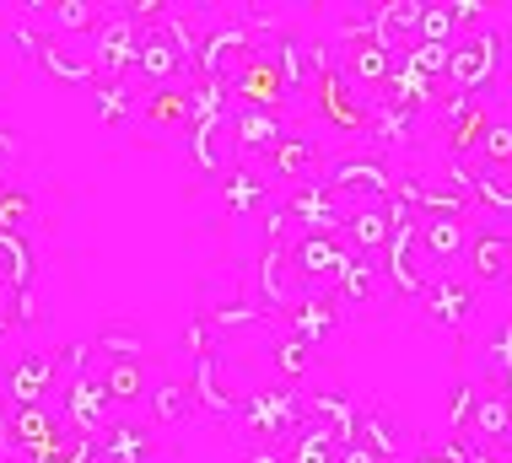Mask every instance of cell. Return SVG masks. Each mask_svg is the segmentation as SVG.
I'll return each mask as SVG.
<instances>
[{
    "label": "cell",
    "mask_w": 512,
    "mask_h": 463,
    "mask_svg": "<svg viewBox=\"0 0 512 463\" xmlns=\"http://www.w3.org/2000/svg\"><path fill=\"white\" fill-rule=\"evenodd\" d=\"M248 54H254V17H221L195 44V76L232 87L238 70L248 65Z\"/></svg>",
    "instance_id": "3957f363"
},
{
    "label": "cell",
    "mask_w": 512,
    "mask_h": 463,
    "mask_svg": "<svg viewBox=\"0 0 512 463\" xmlns=\"http://www.w3.org/2000/svg\"><path fill=\"white\" fill-rule=\"evenodd\" d=\"M60 388V367H54L49 350H22L6 372H0V394H6L11 410H27V404H49V394Z\"/></svg>",
    "instance_id": "ba28073f"
},
{
    "label": "cell",
    "mask_w": 512,
    "mask_h": 463,
    "mask_svg": "<svg viewBox=\"0 0 512 463\" xmlns=\"http://www.w3.org/2000/svg\"><path fill=\"white\" fill-rule=\"evenodd\" d=\"M87 49H92V65H98V81H130L135 49H141V22L130 11H108Z\"/></svg>",
    "instance_id": "8992f818"
},
{
    "label": "cell",
    "mask_w": 512,
    "mask_h": 463,
    "mask_svg": "<svg viewBox=\"0 0 512 463\" xmlns=\"http://www.w3.org/2000/svg\"><path fill=\"white\" fill-rule=\"evenodd\" d=\"M415 243H421V259H426V270H442V264L464 259V248H469V221H464V216L415 221Z\"/></svg>",
    "instance_id": "d6986e66"
},
{
    "label": "cell",
    "mask_w": 512,
    "mask_h": 463,
    "mask_svg": "<svg viewBox=\"0 0 512 463\" xmlns=\"http://www.w3.org/2000/svg\"><path fill=\"white\" fill-rule=\"evenodd\" d=\"M464 264H469L475 286H502V280H512V232L475 227L469 232V248H464Z\"/></svg>",
    "instance_id": "9a60e30c"
},
{
    "label": "cell",
    "mask_w": 512,
    "mask_h": 463,
    "mask_svg": "<svg viewBox=\"0 0 512 463\" xmlns=\"http://www.w3.org/2000/svg\"><path fill=\"white\" fill-rule=\"evenodd\" d=\"M469 463H512V442H507V447H475V453H469Z\"/></svg>",
    "instance_id": "816d5d0a"
},
{
    "label": "cell",
    "mask_w": 512,
    "mask_h": 463,
    "mask_svg": "<svg viewBox=\"0 0 512 463\" xmlns=\"http://www.w3.org/2000/svg\"><path fill=\"white\" fill-rule=\"evenodd\" d=\"M356 442H367L383 463H399V458H405V437H399V420H394V415H383V410H362V420H356Z\"/></svg>",
    "instance_id": "d590c367"
},
{
    "label": "cell",
    "mask_w": 512,
    "mask_h": 463,
    "mask_svg": "<svg viewBox=\"0 0 512 463\" xmlns=\"http://www.w3.org/2000/svg\"><path fill=\"white\" fill-rule=\"evenodd\" d=\"M512 367V324H502V329H491V340H486V377L496 383Z\"/></svg>",
    "instance_id": "bcb514c9"
},
{
    "label": "cell",
    "mask_w": 512,
    "mask_h": 463,
    "mask_svg": "<svg viewBox=\"0 0 512 463\" xmlns=\"http://www.w3.org/2000/svg\"><path fill=\"white\" fill-rule=\"evenodd\" d=\"M469 453H475V442H469V437H448L437 453H432V447H421L410 463H469Z\"/></svg>",
    "instance_id": "c3c4849f"
},
{
    "label": "cell",
    "mask_w": 512,
    "mask_h": 463,
    "mask_svg": "<svg viewBox=\"0 0 512 463\" xmlns=\"http://www.w3.org/2000/svg\"><path fill=\"white\" fill-rule=\"evenodd\" d=\"M189 157L200 173L227 178L238 167V146H232V114H200L189 124Z\"/></svg>",
    "instance_id": "8fae6325"
},
{
    "label": "cell",
    "mask_w": 512,
    "mask_h": 463,
    "mask_svg": "<svg viewBox=\"0 0 512 463\" xmlns=\"http://www.w3.org/2000/svg\"><path fill=\"white\" fill-rule=\"evenodd\" d=\"M11 329H17V318H11V307H6V313H0V340H6Z\"/></svg>",
    "instance_id": "11a10c76"
},
{
    "label": "cell",
    "mask_w": 512,
    "mask_h": 463,
    "mask_svg": "<svg viewBox=\"0 0 512 463\" xmlns=\"http://www.w3.org/2000/svg\"><path fill=\"white\" fill-rule=\"evenodd\" d=\"M0 189H11V162L0 157Z\"/></svg>",
    "instance_id": "9f6ffc18"
},
{
    "label": "cell",
    "mask_w": 512,
    "mask_h": 463,
    "mask_svg": "<svg viewBox=\"0 0 512 463\" xmlns=\"http://www.w3.org/2000/svg\"><path fill=\"white\" fill-rule=\"evenodd\" d=\"M60 437H65L60 404H27V410H11V453L17 458L33 463L38 453H49Z\"/></svg>",
    "instance_id": "5bb4252c"
},
{
    "label": "cell",
    "mask_w": 512,
    "mask_h": 463,
    "mask_svg": "<svg viewBox=\"0 0 512 463\" xmlns=\"http://www.w3.org/2000/svg\"><path fill=\"white\" fill-rule=\"evenodd\" d=\"M60 415H65L71 431H81V437H103V431L119 420L103 377H71V383H60Z\"/></svg>",
    "instance_id": "52a82bcc"
},
{
    "label": "cell",
    "mask_w": 512,
    "mask_h": 463,
    "mask_svg": "<svg viewBox=\"0 0 512 463\" xmlns=\"http://www.w3.org/2000/svg\"><path fill=\"white\" fill-rule=\"evenodd\" d=\"M189 394H195V410L205 415H221V420H238L248 388H232L227 383V361H221V350L195 361V377H189Z\"/></svg>",
    "instance_id": "30bf717a"
},
{
    "label": "cell",
    "mask_w": 512,
    "mask_h": 463,
    "mask_svg": "<svg viewBox=\"0 0 512 463\" xmlns=\"http://www.w3.org/2000/svg\"><path fill=\"white\" fill-rule=\"evenodd\" d=\"M232 103L238 108H275L281 114V103H286V76H281V65H275V54H248V65L238 70V81H232Z\"/></svg>",
    "instance_id": "7c38bea8"
},
{
    "label": "cell",
    "mask_w": 512,
    "mask_h": 463,
    "mask_svg": "<svg viewBox=\"0 0 512 463\" xmlns=\"http://www.w3.org/2000/svg\"><path fill=\"white\" fill-rule=\"evenodd\" d=\"M54 367H60V383H71V377H103L108 361L98 356L92 340H71V345L54 350Z\"/></svg>",
    "instance_id": "74e56055"
},
{
    "label": "cell",
    "mask_w": 512,
    "mask_h": 463,
    "mask_svg": "<svg viewBox=\"0 0 512 463\" xmlns=\"http://www.w3.org/2000/svg\"><path fill=\"white\" fill-rule=\"evenodd\" d=\"M265 194H270L265 167L238 162L227 178H221V205H227V216H248V210H259V205H265Z\"/></svg>",
    "instance_id": "83f0119b"
},
{
    "label": "cell",
    "mask_w": 512,
    "mask_h": 463,
    "mask_svg": "<svg viewBox=\"0 0 512 463\" xmlns=\"http://www.w3.org/2000/svg\"><path fill=\"white\" fill-rule=\"evenodd\" d=\"M92 345H98L103 361H146V329L141 324H124V318H108V324L92 334Z\"/></svg>",
    "instance_id": "1f68e13d"
},
{
    "label": "cell",
    "mask_w": 512,
    "mask_h": 463,
    "mask_svg": "<svg viewBox=\"0 0 512 463\" xmlns=\"http://www.w3.org/2000/svg\"><path fill=\"white\" fill-rule=\"evenodd\" d=\"M92 458H98V437H81V431L65 426V437L49 453H38L33 463H92Z\"/></svg>",
    "instance_id": "7bdbcfd3"
},
{
    "label": "cell",
    "mask_w": 512,
    "mask_h": 463,
    "mask_svg": "<svg viewBox=\"0 0 512 463\" xmlns=\"http://www.w3.org/2000/svg\"><path fill=\"white\" fill-rule=\"evenodd\" d=\"M92 108H98L103 124H124V119L141 114L135 97H130V81H98V87H92Z\"/></svg>",
    "instance_id": "f35d334b"
},
{
    "label": "cell",
    "mask_w": 512,
    "mask_h": 463,
    "mask_svg": "<svg viewBox=\"0 0 512 463\" xmlns=\"http://www.w3.org/2000/svg\"><path fill=\"white\" fill-rule=\"evenodd\" d=\"M491 119L496 114L480 103V97H464V103L442 119V146H448V157H480V140H486Z\"/></svg>",
    "instance_id": "44dd1931"
},
{
    "label": "cell",
    "mask_w": 512,
    "mask_h": 463,
    "mask_svg": "<svg viewBox=\"0 0 512 463\" xmlns=\"http://www.w3.org/2000/svg\"><path fill=\"white\" fill-rule=\"evenodd\" d=\"M302 420V399L292 383H275V388H248L243 410H238V431L248 437V447L270 442V447H286V437L297 431Z\"/></svg>",
    "instance_id": "7a4b0ae2"
},
{
    "label": "cell",
    "mask_w": 512,
    "mask_h": 463,
    "mask_svg": "<svg viewBox=\"0 0 512 463\" xmlns=\"http://www.w3.org/2000/svg\"><path fill=\"white\" fill-rule=\"evenodd\" d=\"M0 453H11V404L0 399Z\"/></svg>",
    "instance_id": "f5cc1de1"
},
{
    "label": "cell",
    "mask_w": 512,
    "mask_h": 463,
    "mask_svg": "<svg viewBox=\"0 0 512 463\" xmlns=\"http://www.w3.org/2000/svg\"><path fill=\"white\" fill-rule=\"evenodd\" d=\"M383 270H378V259H345V270L335 280V307H372L383 297Z\"/></svg>",
    "instance_id": "4316f807"
},
{
    "label": "cell",
    "mask_w": 512,
    "mask_h": 463,
    "mask_svg": "<svg viewBox=\"0 0 512 463\" xmlns=\"http://www.w3.org/2000/svg\"><path fill=\"white\" fill-rule=\"evenodd\" d=\"M146 404H151V420H157V426H184V420L195 415V394H189L184 377H151Z\"/></svg>",
    "instance_id": "f1b7e54d"
},
{
    "label": "cell",
    "mask_w": 512,
    "mask_h": 463,
    "mask_svg": "<svg viewBox=\"0 0 512 463\" xmlns=\"http://www.w3.org/2000/svg\"><path fill=\"white\" fill-rule=\"evenodd\" d=\"M475 399H480V388L469 383V377H453V388H448V431H453V437H469Z\"/></svg>",
    "instance_id": "ee69618b"
},
{
    "label": "cell",
    "mask_w": 512,
    "mask_h": 463,
    "mask_svg": "<svg viewBox=\"0 0 512 463\" xmlns=\"http://www.w3.org/2000/svg\"><path fill=\"white\" fill-rule=\"evenodd\" d=\"M259 291H265L270 307H292L297 302V275L292 259H286L281 243H265V264H259Z\"/></svg>",
    "instance_id": "d6a6232c"
},
{
    "label": "cell",
    "mask_w": 512,
    "mask_h": 463,
    "mask_svg": "<svg viewBox=\"0 0 512 463\" xmlns=\"http://www.w3.org/2000/svg\"><path fill=\"white\" fill-rule=\"evenodd\" d=\"M265 173L270 178H292L297 189L302 184H318V178H324V151H318L313 135H292V130H286L281 146L265 157Z\"/></svg>",
    "instance_id": "ac0fdd59"
},
{
    "label": "cell",
    "mask_w": 512,
    "mask_h": 463,
    "mask_svg": "<svg viewBox=\"0 0 512 463\" xmlns=\"http://www.w3.org/2000/svg\"><path fill=\"white\" fill-rule=\"evenodd\" d=\"M426 318L442 329H464L469 318H475V280L469 275H432V286H426Z\"/></svg>",
    "instance_id": "e0dca14e"
},
{
    "label": "cell",
    "mask_w": 512,
    "mask_h": 463,
    "mask_svg": "<svg viewBox=\"0 0 512 463\" xmlns=\"http://www.w3.org/2000/svg\"><path fill=\"white\" fill-rule=\"evenodd\" d=\"M475 205L496 221H512V173H496V167H480L475 178Z\"/></svg>",
    "instance_id": "8d00e7d4"
},
{
    "label": "cell",
    "mask_w": 512,
    "mask_h": 463,
    "mask_svg": "<svg viewBox=\"0 0 512 463\" xmlns=\"http://www.w3.org/2000/svg\"><path fill=\"white\" fill-rule=\"evenodd\" d=\"M135 76L146 81L151 92L162 87H184L195 76V33H189L184 17L162 11L157 22L141 27V49H135Z\"/></svg>",
    "instance_id": "6da1fadb"
},
{
    "label": "cell",
    "mask_w": 512,
    "mask_h": 463,
    "mask_svg": "<svg viewBox=\"0 0 512 463\" xmlns=\"http://www.w3.org/2000/svg\"><path fill=\"white\" fill-rule=\"evenodd\" d=\"M318 87V108H324V119L335 124V130H351V135H367L372 130V108H367V97L345 81V70H340V60L324 70V76L313 81Z\"/></svg>",
    "instance_id": "9c48e42d"
},
{
    "label": "cell",
    "mask_w": 512,
    "mask_h": 463,
    "mask_svg": "<svg viewBox=\"0 0 512 463\" xmlns=\"http://www.w3.org/2000/svg\"><path fill=\"white\" fill-rule=\"evenodd\" d=\"M286 135V119L275 108H232V146H238V162L248 167H265V157L281 146Z\"/></svg>",
    "instance_id": "4fadbf2b"
},
{
    "label": "cell",
    "mask_w": 512,
    "mask_h": 463,
    "mask_svg": "<svg viewBox=\"0 0 512 463\" xmlns=\"http://www.w3.org/2000/svg\"><path fill=\"white\" fill-rule=\"evenodd\" d=\"M178 345H184L195 361H200V356H211V350H216V329H211V318H205V313H200V318H189L184 334H178Z\"/></svg>",
    "instance_id": "7dc6e473"
},
{
    "label": "cell",
    "mask_w": 512,
    "mask_h": 463,
    "mask_svg": "<svg viewBox=\"0 0 512 463\" xmlns=\"http://www.w3.org/2000/svg\"><path fill=\"white\" fill-rule=\"evenodd\" d=\"M103 388H108V399H114V410H135V404H146V388H151L146 361H108V367H103Z\"/></svg>",
    "instance_id": "4dcf8cb0"
},
{
    "label": "cell",
    "mask_w": 512,
    "mask_h": 463,
    "mask_svg": "<svg viewBox=\"0 0 512 463\" xmlns=\"http://www.w3.org/2000/svg\"><path fill=\"white\" fill-rule=\"evenodd\" d=\"M141 114L151 124H162V130H189L195 124V97H189V87H162V92H146Z\"/></svg>",
    "instance_id": "836d02e7"
},
{
    "label": "cell",
    "mask_w": 512,
    "mask_h": 463,
    "mask_svg": "<svg viewBox=\"0 0 512 463\" xmlns=\"http://www.w3.org/2000/svg\"><path fill=\"white\" fill-rule=\"evenodd\" d=\"M469 442L475 447H507L512 442V399L507 394H480L475 415H469Z\"/></svg>",
    "instance_id": "cb8c5ba5"
},
{
    "label": "cell",
    "mask_w": 512,
    "mask_h": 463,
    "mask_svg": "<svg viewBox=\"0 0 512 463\" xmlns=\"http://www.w3.org/2000/svg\"><path fill=\"white\" fill-rule=\"evenodd\" d=\"M98 458L103 463H151V458H157V431H151L146 420L119 415L114 426L98 437Z\"/></svg>",
    "instance_id": "ffe728a7"
},
{
    "label": "cell",
    "mask_w": 512,
    "mask_h": 463,
    "mask_svg": "<svg viewBox=\"0 0 512 463\" xmlns=\"http://www.w3.org/2000/svg\"><path fill=\"white\" fill-rule=\"evenodd\" d=\"M6 307H11V291H6V286H0V313H6Z\"/></svg>",
    "instance_id": "6f0895ef"
},
{
    "label": "cell",
    "mask_w": 512,
    "mask_h": 463,
    "mask_svg": "<svg viewBox=\"0 0 512 463\" xmlns=\"http://www.w3.org/2000/svg\"><path fill=\"white\" fill-rule=\"evenodd\" d=\"M27 221H33V194L27 189H0V232H27Z\"/></svg>",
    "instance_id": "f6af8a7d"
},
{
    "label": "cell",
    "mask_w": 512,
    "mask_h": 463,
    "mask_svg": "<svg viewBox=\"0 0 512 463\" xmlns=\"http://www.w3.org/2000/svg\"><path fill=\"white\" fill-rule=\"evenodd\" d=\"M453 6H421V22H415V44L426 49H453Z\"/></svg>",
    "instance_id": "60d3db41"
},
{
    "label": "cell",
    "mask_w": 512,
    "mask_h": 463,
    "mask_svg": "<svg viewBox=\"0 0 512 463\" xmlns=\"http://www.w3.org/2000/svg\"><path fill=\"white\" fill-rule=\"evenodd\" d=\"M103 17L108 11L103 6H92V0H54V6L44 11V22H49V33L54 38H81V44H92L98 38V27H103Z\"/></svg>",
    "instance_id": "484cf974"
},
{
    "label": "cell",
    "mask_w": 512,
    "mask_h": 463,
    "mask_svg": "<svg viewBox=\"0 0 512 463\" xmlns=\"http://www.w3.org/2000/svg\"><path fill=\"white\" fill-rule=\"evenodd\" d=\"M335 463H383V458L372 453L367 442H351V447H340V453H335Z\"/></svg>",
    "instance_id": "681fc988"
},
{
    "label": "cell",
    "mask_w": 512,
    "mask_h": 463,
    "mask_svg": "<svg viewBox=\"0 0 512 463\" xmlns=\"http://www.w3.org/2000/svg\"><path fill=\"white\" fill-rule=\"evenodd\" d=\"M243 463H286V453H281V447H270V442H259V447H248V453H243Z\"/></svg>",
    "instance_id": "f907efd6"
},
{
    "label": "cell",
    "mask_w": 512,
    "mask_h": 463,
    "mask_svg": "<svg viewBox=\"0 0 512 463\" xmlns=\"http://www.w3.org/2000/svg\"><path fill=\"white\" fill-rule=\"evenodd\" d=\"M324 184H329V189H335L345 205L356 210V205H383V200L394 194L399 178H394V167H389V162H383V157H372V151H367V157H340V162H324Z\"/></svg>",
    "instance_id": "5b68a950"
},
{
    "label": "cell",
    "mask_w": 512,
    "mask_h": 463,
    "mask_svg": "<svg viewBox=\"0 0 512 463\" xmlns=\"http://www.w3.org/2000/svg\"><path fill=\"white\" fill-rule=\"evenodd\" d=\"M38 280V254H33V237L27 232H0V286L11 297H27Z\"/></svg>",
    "instance_id": "603a6c76"
},
{
    "label": "cell",
    "mask_w": 512,
    "mask_h": 463,
    "mask_svg": "<svg viewBox=\"0 0 512 463\" xmlns=\"http://www.w3.org/2000/svg\"><path fill=\"white\" fill-rule=\"evenodd\" d=\"M507 119H512V114H507Z\"/></svg>",
    "instance_id": "680465c9"
},
{
    "label": "cell",
    "mask_w": 512,
    "mask_h": 463,
    "mask_svg": "<svg viewBox=\"0 0 512 463\" xmlns=\"http://www.w3.org/2000/svg\"><path fill=\"white\" fill-rule=\"evenodd\" d=\"M302 415L318 420V426L335 437V447H351L356 442V420H362V410H356L351 394H340V388H313V394L302 399Z\"/></svg>",
    "instance_id": "7402d4cb"
},
{
    "label": "cell",
    "mask_w": 512,
    "mask_h": 463,
    "mask_svg": "<svg viewBox=\"0 0 512 463\" xmlns=\"http://www.w3.org/2000/svg\"><path fill=\"white\" fill-rule=\"evenodd\" d=\"M44 76L60 81V87H98V65H92V49H71L65 38H54V44L44 49Z\"/></svg>",
    "instance_id": "d4e9b609"
},
{
    "label": "cell",
    "mask_w": 512,
    "mask_h": 463,
    "mask_svg": "<svg viewBox=\"0 0 512 463\" xmlns=\"http://www.w3.org/2000/svg\"><path fill=\"white\" fill-rule=\"evenodd\" d=\"M270 361H275V372H281V383H292V388H297L302 377L313 372V361H318V356H313V345H302L297 334H286V340L275 345V356H270Z\"/></svg>",
    "instance_id": "ab89813d"
},
{
    "label": "cell",
    "mask_w": 512,
    "mask_h": 463,
    "mask_svg": "<svg viewBox=\"0 0 512 463\" xmlns=\"http://www.w3.org/2000/svg\"><path fill=\"white\" fill-rule=\"evenodd\" d=\"M286 210H292V221H297L302 232H335V237H340V227H345V216H351V205H345L340 194L324 184V178H318V184L292 189Z\"/></svg>",
    "instance_id": "2e32d148"
},
{
    "label": "cell",
    "mask_w": 512,
    "mask_h": 463,
    "mask_svg": "<svg viewBox=\"0 0 512 463\" xmlns=\"http://www.w3.org/2000/svg\"><path fill=\"white\" fill-rule=\"evenodd\" d=\"M335 324H340V307L329 302V297H297L292 302V334L302 345H324L329 334H335Z\"/></svg>",
    "instance_id": "f546056e"
},
{
    "label": "cell",
    "mask_w": 512,
    "mask_h": 463,
    "mask_svg": "<svg viewBox=\"0 0 512 463\" xmlns=\"http://www.w3.org/2000/svg\"><path fill=\"white\" fill-rule=\"evenodd\" d=\"M496 394H507V399H512V367H507L502 377H496Z\"/></svg>",
    "instance_id": "db71d44e"
},
{
    "label": "cell",
    "mask_w": 512,
    "mask_h": 463,
    "mask_svg": "<svg viewBox=\"0 0 512 463\" xmlns=\"http://www.w3.org/2000/svg\"><path fill=\"white\" fill-rule=\"evenodd\" d=\"M480 167H496V173H512V119H491L486 140H480Z\"/></svg>",
    "instance_id": "b9f144b4"
},
{
    "label": "cell",
    "mask_w": 512,
    "mask_h": 463,
    "mask_svg": "<svg viewBox=\"0 0 512 463\" xmlns=\"http://www.w3.org/2000/svg\"><path fill=\"white\" fill-rule=\"evenodd\" d=\"M507 38L496 33V27H480V33H469V38H453V49H448V87H459L464 97H475V92H486L496 87V76H502V49Z\"/></svg>",
    "instance_id": "277c9868"
},
{
    "label": "cell",
    "mask_w": 512,
    "mask_h": 463,
    "mask_svg": "<svg viewBox=\"0 0 512 463\" xmlns=\"http://www.w3.org/2000/svg\"><path fill=\"white\" fill-rule=\"evenodd\" d=\"M281 453H286V463H335L340 447H335V437H329V431L318 426V420L302 415V420H297V431L286 437Z\"/></svg>",
    "instance_id": "e575fe53"
}]
</instances>
